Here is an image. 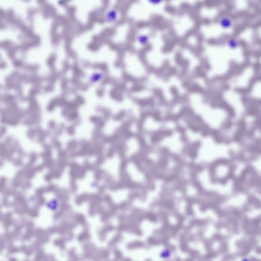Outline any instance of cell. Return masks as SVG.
Returning <instances> with one entry per match:
<instances>
[{
    "instance_id": "cell-1",
    "label": "cell",
    "mask_w": 261,
    "mask_h": 261,
    "mask_svg": "<svg viewBox=\"0 0 261 261\" xmlns=\"http://www.w3.org/2000/svg\"><path fill=\"white\" fill-rule=\"evenodd\" d=\"M221 27L224 29H228L232 26V21L228 17H222L219 21Z\"/></svg>"
},
{
    "instance_id": "cell-2",
    "label": "cell",
    "mask_w": 261,
    "mask_h": 261,
    "mask_svg": "<svg viewBox=\"0 0 261 261\" xmlns=\"http://www.w3.org/2000/svg\"><path fill=\"white\" fill-rule=\"evenodd\" d=\"M228 45L231 46V48H237V46L238 45V41L236 40L232 39L229 40Z\"/></svg>"
},
{
    "instance_id": "cell-3",
    "label": "cell",
    "mask_w": 261,
    "mask_h": 261,
    "mask_svg": "<svg viewBox=\"0 0 261 261\" xmlns=\"http://www.w3.org/2000/svg\"><path fill=\"white\" fill-rule=\"evenodd\" d=\"M112 11H110L109 12V14H108V15H107L108 17L109 16L108 20H110V21H113L114 19L115 18L116 12L113 11V12L112 15Z\"/></svg>"
},
{
    "instance_id": "cell-4",
    "label": "cell",
    "mask_w": 261,
    "mask_h": 261,
    "mask_svg": "<svg viewBox=\"0 0 261 261\" xmlns=\"http://www.w3.org/2000/svg\"><path fill=\"white\" fill-rule=\"evenodd\" d=\"M139 41L140 42L141 44H146L148 41V37L146 36H142L140 37Z\"/></svg>"
}]
</instances>
